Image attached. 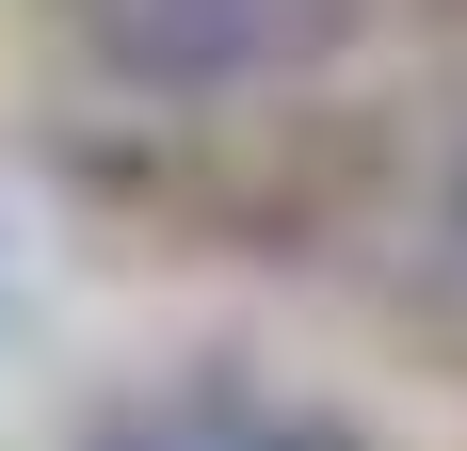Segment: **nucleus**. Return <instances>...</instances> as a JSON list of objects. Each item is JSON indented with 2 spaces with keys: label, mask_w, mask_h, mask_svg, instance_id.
Listing matches in <instances>:
<instances>
[{
  "label": "nucleus",
  "mask_w": 467,
  "mask_h": 451,
  "mask_svg": "<svg viewBox=\"0 0 467 451\" xmlns=\"http://www.w3.org/2000/svg\"><path fill=\"white\" fill-rule=\"evenodd\" d=\"M48 16L130 97H258V81H306L355 33V0H48Z\"/></svg>",
  "instance_id": "obj_1"
},
{
  "label": "nucleus",
  "mask_w": 467,
  "mask_h": 451,
  "mask_svg": "<svg viewBox=\"0 0 467 451\" xmlns=\"http://www.w3.org/2000/svg\"><path fill=\"white\" fill-rule=\"evenodd\" d=\"M97 451H338V435L290 419V404H258V387H178V404H130Z\"/></svg>",
  "instance_id": "obj_2"
},
{
  "label": "nucleus",
  "mask_w": 467,
  "mask_h": 451,
  "mask_svg": "<svg viewBox=\"0 0 467 451\" xmlns=\"http://www.w3.org/2000/svg\"><path fill=\"white\" fill-rule=\"evenodd\" d=\"M435 290H451V307H467V162H451V178H435Z\"/></svg>",
  "instance_id": "obj_3"
}]
</instances>
